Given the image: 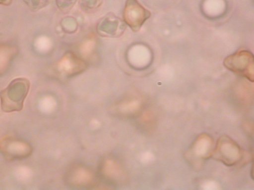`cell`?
Returning <instances> with one entry per match:
<instances>
[{"instance_id":"obj_3","label":"cell","mask_w":254,"mask_h":190,"mask_svg":"<svg viewBox=\"0 0 254 190\" xmlns=\"http://www.w3.org/2000/svg\"><path fill=\"white\" fill-rule=\"evenodd\" d=\"M0 151L6 160L12 161L28 157L32 148L24 141L6 136L0 139Z\"/></svg>"},{"instance_id":"obj_1","label":"cell","mask_w":254,"mask_h":190,"mask_svg":"<svg viewBox=\"0 0 254 190\" xmlns=\"http://www.w3.org/2000/svg\"><path fill=\"white\" fill-rule=\"evenodd\" d=\"M30 83L25 78H17L0 92V106L5 112L19 111L30 89Z\"/></svg>"},{"instance_id":"obj_4","label":"cell","mask_w":254,"mask_h":190,"mask_svg":"<svg viewBox=\"0 0 254 190\" xmlns=\"http://www.w3.org/2000/svg\"><path fill=\"white\" fill-rule=\"evenodd\" d=\"M151 15L149 11L136 0H127L124 10L125 21L134 31H138Z\"/></svg>"},{"instance_id":"obj_2","label":"cell","mask_w":254,"mask_h":190,"mask_svg":"<svg viewBox=\"0 0 254 190\" xmlns=\"http://www.w3.org/2000/svg\"><path fill=\"white\" fill-rule=\"evenodd\" d=\"M223 65L228 70L253 82L254 80V57L250 51L241 50L227 56Z\"/></svg>"},{"instance_id":"obj_7","label":"cell","mask_w":254,"mask_h":190,"mask_svg":"<svg viewBox=\"0 0 254 190\" xmlns=\"http://www.w3.org/2000/svg\"><path fill=\"white\" fill-rule=\"evenodd\" d=\"M77 0H56L58 7L62 10L71 8Z\"/></svg>"},{"instance_id":"obj_6","label":"cell","mask_w":254,"mask_h":190,"mask_svg":"<svg viewBox=\"0 0 254 190\" xmlns=\"http://www.w3.org/2000/svg\"><path fill=\"white\" fill-rule=\"evenodd\" d=\"M100 3V0H80L81 6L85 9L96 8Z\"/></svg>"},{"instance_id":"obj_8","label":"cell","mask_w":254,"mask_h":190,"mask_svg":"<svg viewBox=\"0 0 254 190\" xmlns=\"http://www.w3.org/2000/svg\"><path fill=\"white\" fill-rule=\"evenodd\" d=\"M12 2V0H0V4L3 5H9Z\"/></svg>"},{"instance_id":"obj_5","label":"cell","mask_w":254,"mask_h":190,"mask_svg":"<svg viewBox=\"0 0 254 190\" xmlns=\"http://www.w3.org/2000/svg\"><path fill=\"white\" fill-rule=\"evenodd\" d=\"M26 4L31 9L38 10L46 6L48 0H24Z\"/></svg>"}]
</instances>
